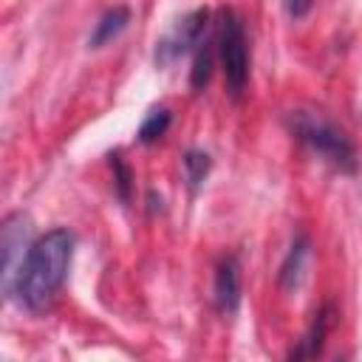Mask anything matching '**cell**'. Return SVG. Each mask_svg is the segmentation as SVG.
Segmentation results:
<instances>
[{"mask_svg": "<svg viewBox=\"0 0 362 362\" xmlns=\"http://www.w3.org/2000/svg\"><path fill=\"white\" fill-rule=\"evenodd\" d=\"M209 167H212V161H209V156L201 153V150H189V153L184 156V170H187V181H189V189H192V192L204 184Z\"/></svg>", "mask_w": 362, "mask_h": 362, "instance_id": "12", "label": "cell"}, {"mask_svg": "<svg viewBox=\"0 0 362 362\" xmlns=\"http://www.w3.org/2000/svg\"><path fill=\"white\" fill-rule=\"evenodd\" d=\"M206 25H209V11L206 8H195L189 14H184L156 45V62L158 65H170L175 59H181L184 54L195 51L198 42L204 40L206 34Z\"/></svg>", "mask_w": 362, "mask_h": 362, "instance_id": "5", "label": "cell"}, {"mask_svg": "<svg viewBox=\"0 0 362 362\" xmlns=\"http://www.w3.org/2000/svg\"><path fill=\"white\" fill-rule=\"evenodd\" d=\"M212 303L218 314L232 317L240 305V266L238 257L223 255L215 266V283H212Z\"/></svg>", "mask_w": 362, "mask_h": 362, "instance_id": "6", "label": "cell"}, {"mask_svg": "<svg viewBox=\"0 0 362 362\" xmlns=\"http://www.w3.org/2000/svg\"><path fill=\"white\" fill-rule=\"evenodd\" d=\"M31 243V218L25 212H8L0 221V303L14 288L17 266L25 257V249Z\"/></svg>", "mask_w": 362, "mask_h": 362, "instance_id": "4", "label": "cell"}, {"mask_svg": "<svg viewBox=\"0 0 362 362\" xmlns=\"http://www.w3.org/2000/svg\"><path fill=\"white\" fill-rule=\"evenodd\" d=\"M71 257L74 235L65 226L48 229L45 235L28 243L14 280V291L31 314H45L57 303L71 269Z\"/></svg>", "mask_w": 362, "mask_h": 362, "instance_id": "1", "label": "cell"}, {"mask_svg": "<svg viewBox=\"0 0 362 362\" xmlns=\"http://www.w3.org/2000/svg\"><path fill=\"white\" fill-rule=\"evenodd\" d=\"M308 255H311L308 238H305V235H297V238L291 240L288 252H286V260L280 263L277 280H280V288H283V291H294V288L300 286V280H303V274H305Z\"/></svg>", "mask_w": 362, "mask_h": 362, "instance_id": "7", "label": "cell"}, {"mask_svg": "<svg viewBox=\"0 0 362 362\" xmlns=\"http://www.w3.org/2000/svg\"><path fill=\"white\" fill-rule=\"evenodd\" d=\"M328 325H331V308L325 305V308L314 317L308 334L300 339V348L291 351V356H297V359H303V356H317L320 348H322V339H325V334H328Z\"/></svg>", "mask_w": 362, "mask_h": 362, "instance_id": "9", "label": "cell"}, {"mask_svg": "<svg viewBox=\"0 0 362 362\" xmlns=\"http://www.w3.org/2000/svg\"><path fill=\"white\" fill-rule=\"evenodd\" d=\"M215 51H218V59H221V71H223L226 88L238 99L249 85V40H246L243 20L232 8L221 11Z\"/></svg>", "mask_w": 362, "mask_h": 362, "instance_id": "3", "label": "cell"}, {"mask_svg": "<svg viewBox=\"0 0 362 362\" xmlns=\"http://www.w3.org/2000/svg\"><path fill=\"white\" fill-rule=\"evenodd\" d=\"M283 6H286V14H288L291 20H300V17H305V14L311 11L314 0H283Z\"/></svg>", "mask_w": 362, "mask_h": 362, "instance_id": "14", "label": "cell"}, {"mask_svg": "<svg viewBox=\"0 0 362 362\" xmlns=\"http://www.w3.org/2000/svg\"><path fill=\"white\" fill-rule=\"evenodd\" d=\"M170 122H173V113H170L167 107H153V110L144 116V122L139 124V141H141V144L158 141V139L167 133Z\"/></svg>", "mask_w": 362, "mask_h": 362, "instance_id": "11", "label": "cell"}, {"mask_svg": "<svg viewBox=\"0 0 362 362\" xmlns=\"http://www.w3.org/2000/svg\"><path fill=\"white\" fill-rule=\"evenodd\" d=\"M130 23V8L127 6H113L107 8L96 23H93V31L88 37V45L90 48H105L107 42H113Z\"/></svg>", "mask_w": 362, "mask_h": 362, "instance_id": "8", "label": "cell"}, {"mask_svg": "<svg viewBox=\"0 0 362 362\" xmlns=\"http://www.w3.org/2000/svg\"><path fill=\"white\" fill-rule=\"evenodd\" d=\"M286 127H288V133L300 144H305L314 156H320L322 161H328L339 173H348V175L356 173V150H354V141L345 136L342 127H337L320 110H305V107L288 110L286 113Z\"/></svg>", "mask_w": 362, "mask_h": 362, "instance_id": "2", "label": "cell"}, {"mask_svg": "<svg viewBox=\"0 0 362 362\" xmlns=\"http://www.w3.org/2000/svg\"><path fill=\"white\" fill-rule=\"evenodd\" d=\"M212 62H215V51L209 40H201L195 48V59H192V71H189V85L192 90H204L209 85L212 76Z\"/></svg>", "mask_w": 362, "mask_h": 362, "instance_id": "10", "label": "cell"}, {"mask_svg": "<svg viewBox=\"0 0 362 362\" xmlns=\"http://www.w3.org/2000/svg\"><path fill=\"white\" fill-rule=\"evenodd\" d=\"M110 167H113V181H116V192L122 201H130V170L122 161V153H110Z\"/></svg>", "mask_w": 362, "mask_h": 362, "instance_id": "13", "label": "cell"}]
</instances>
